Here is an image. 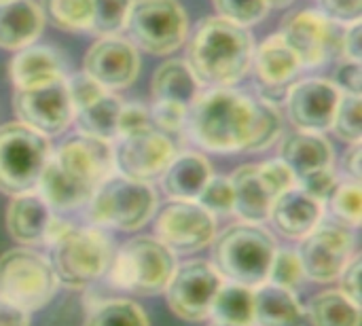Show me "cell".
I'll return each instance as SVG.
<instances>
[{"label": "cell", "mask_w": 362, "mask_h": 326, "mask_svg": "<svg viewBox=\"0 0 362 326\" xmlns=\"http://www.w3.org/2000/svg\"><path fill=\"white\" fill-rule=\"evenodd\" d=\"M252 53L255 38L248 28L212 15L189 32L185 62L202 85L233 87L248 74Z\"/></svg>", "instance_id": "cell-3"}, {"label": "cell", "mask_w": 362, "mask_h": 326, "mask_svg": "<svg viewBox=\"0 0 362 326\" xmlns=\"http://www.w3.org/2000/svg\"><path fill=\"white\" fill-rule=\"evenodd\" d=\"M53 219V208L38 191L11 195L6 206V229L11 238L23 246L45 242L47 227Z\"/></svg>", "instance_id": "cell-21"}, {"label": "cell", "mask_w": 362, "mask_h": 326, "mask_svg": "<svg viewBox=\"0 0 362 326\" xmlns=\"http://www.w3.org/2000/svg\"><path fill=\"white\" fill-rule=\"evenodd\" d=\"M361 142H356V144H350V149H348L346 155H344V172H346L354 182H361Z\"/></svg>", "instance_id": "cell-50"}, {"label": "cell", "mask_w": 362, "mask_h": 326, "mask_svg": "<svg viewBox=\"0 0 362 326\" xmlns=\"http://www.w3.org/2000/svg\"><path fill=\"white\" fill-rule=\"evenodd\" d=\"M303 278H305V274H303V265H301L299 255L293 250H276L272 265H269L267 282L293 291L303 282Z\"/></svg>", "instance_id": "cell-38"}, {"label": "cell", "mask_w": 362, "mask_h": 326, "mask_svg": "<svg viewBox=\"0 0 362 326\" xmlns=\"http://www.w3.org/2000/svg\"><path fill=\"white\" fill-rule=\"evenodd\" d=\"M318 11L335 23L350 25L362 19V0H318Z\"/></svg>", "instance_id": "cell-44"}, {"label": "cell", "mask_w": 362, "mask_h": 326, "mask_svg": "<svg viewBox=\"0 0 362 326\" xmlns=\"http://www.w3.org/2000/svg\"><path fill=\"white\" fill-rule=\"evenodd\" d=\"M280 159L288 165V170L299 180L301 176L310 172L333 168L335 153H333L331 142L322 134L297 129L282 140Z\"/></svg>", "instance_id": "cell-24"}, {"label": "cell", "mask_w": 362, "mask_h": 326, "mask_svg": "<svg viewBox=\"0 0 362 326\" xmlns=\"http://www.w3.org/2000/svg\"><path fill=\"white\" fill-rule=\"evenodd\" d=\"M335 87L341 93H352V95H361L362 91V64L361 62H352V59H344L333 76Z\"/></svg>", "instance_id": "cell-46"}, {"label": "cell", "mask_w": 362, "mask_h": 326, "mask_svg": "<svg viewBox=\"0 0 362 326\" xmlns=\"http://www.w3.org/2000/svg\"><path fill=\"white\" fill-rule=\"evenodd\" d=\"M45 15L34 0H0V47L23 49L42 34Z\"/></svg>", "instance_id": "cell-22"}, {"label": "cell", "mask_w": 362, "mask_h": 326, "mask_svg": "<svg viewBox=\"0 0 362 326\" xmlns=\"http://www.w3.org/2000/svg\"><path fill=\"white\" fill-rule=\"evenodd\" d=\"M269 221L274 227L291 240L305 238L322 221V202L310 197L299 187L280 193L269 210Z\"/></svg>", "instance_id": "cell-20"}, {"label": "cell", "mask_w": 362, "mask_h": 326, "mask_svg": "<svg viewBox=\"0 0 362 326\" xmlns=\"http://www.w3.org/2000/svg\"><path fill=\"white\" fill-rule=\"evenodd\" d=\"M331 199V210L333 214L350 225V227H358L362 219V189L361 182H344V185H337L333 195L329 197Z\"/></svg>", "instance_id": "cell-36"}, {"label": "cell", "mask_w": 362, "mask_h": 326, "mask_svg": "<svg viewBox=\"0 0 362 326\" xmlns=\"http://www.w3.org/2000/svg\"><path fill=\"white\" fill-rule=\"evenodd\" d=\"M91 23L89 32L98 36H115L119 34L125 23L134 0H91Z\"/></svg>", "instance_id": "cell-34"}, {"label": "cell", "mask_w": 362, "mask_h": 326, "mask_svg": "<svg viewBox=\"0 0 362 326\" xmlns=\"http://www.w3.org/2000/svg\"><path fill=\"white\" fill-rule=\"evenodd\" d=\"M259 172L265 180V185L269 187V191L278 197L280 193L293 189L297 185V178L295 174L288 170V165L278 157V159H269V161H263L259 163Z\"/></svg>", "instance_id": "cell-43"}, {"label": "cell", "mask_w": 362, "mask_h": 326, "mask_svg": "<svg viewBox=\"0 0 362 326\" xmlns=\"http://www.w3.org/2000/svg\"><path fill=\"white\" fill-rule=\"evenodd\" d=\"M45 21L62 32H87L91 23V0H40Z\"/></svg>", "instance_id": "cell-32"}, {"label": "cell", "mask_w": 362, "mask_h": 326, "mask_svg": "<svg viewBox=\"0 0 362 326\" xmlns=\"http://www.w3.org/2000/svg\"><path fill=\"white\" fill-rule=\"evenodd\" d=\"M110 174H115L112 142L76 134L51 151L36 191L53 210H72L87 204Z\"/></svg>", "instance_id": "cell-2"}, {"label": "cell", "mask_w": 362, "mask_h": 326, "mask_svg": "<svg viewBox=\"0 0 362 326\" xmlns=\"http://www.w3.org/2000/svg\"><path fill=\"white\" fill-rule=\"evenodd\" d=\"M155 238L174 255H191L212 244L216 221L197 202L172 199L155 219Z\"/></svg>", "instance_id": "cell-13"}, {"label": "cell", "mask_w": 362, "mask_h": 326, "mask_svg": "<svg viewBox=\"0 0 362 326\" xmlns=\"http://www.w3.org/2000/svg\"><path fill=\"white\" fill-rule=\"evenodd\" d=\"M85 326H151L146 314L127 299H110L89 310Z\"/></svg>", "instance_id": "cell-33"}, {"label": "cell", "mask_w": 362, "mask_h": 326, "mask_svg": "<svg viewBox=\"0 0 362 326\" xmlns=\"http://www.w3.org/2000/svg\"><path fill=\"white\" fill-rule=\"evenodd\" d=\"M210 316L225 325L252 326V289L238 282L223 284L212 301Z\"/></svg>", "instance_id": "cell-31"}, {"label": "cell", "mask_w": 362, "mask_h": 326, "mask_svg": "<svg viewBox=\"0 0 362 326\" xmlns=\"http://www.w3.org/2000/svg\"><path fill=\"white\" fill-rule=\"evenodd\" d=\"M148 125H153L151 123V110L144 104H138V102L123 104L121 112H119V123H117V138L140 132Z\"/></svg>", "instance_id": "cell-45"}, {"label": "cell", "mask_w": 362, "mask_h": 326, "mask_svg": "<svg viewBox=\"0 0 362 326\" xmlns=\"http://www.w3.org/2000/svg\"><path fill=\"white\" fill-rule=\"evenodd\" d=\"M305 310L291 289L263 282L252 289V325L303 326Z\"/></svg>", "instance_id": "cell-25"}, {"label": "cell", "mask_w": 362, "mask_h": 326, "mask_svg": "<svg viewBox=\"0 0 362 326\" xmlns=\"http://www.w3.org/2000/svg\"><path fill=\"white\" fill-rule=\"evenodd\" d=\"M341 91L329 78H303L291 85L284 102L291 123L303 132L322 134L331 129Z\"/></svg>", "instance_id": "cell-18"}, {"label": "cell", "mask_w": 362, "mask_h": 326, "mask_svg": "<svg viewBox=\"0 0 362 326\" xmlns=\"http://www.w3.org/2000/svg\"><path fill=\"white\" fill-rule=\"evenodd\" d=\"M121 106H123V100L106 91L91 104L78 108L74 112V121L81 134L112 142L117 140V123H119Z\"/></svg>", "instance_id": "cell-29"}, {"label": "cell", "mask_w": 362, "mask_h": 326, "mask_svg": "<svg viewBox=\"0 0 362 326\" xmlns=\"http://www.w3.org/2000/svg\"><path fill=\"white\" fill-rule=\"evenodd\" d=\"M284 119L274 102L233 87H210L189 106V138L212 153H261L282 134Z\"/></svg>", "instance_id": "cell-1"}, {"label": "cell", "mask_w": 362, "mask_h": 326, "mask_svg": "<svg viewBox=\"0 0 362 326\" xmlns=\"http://www.w3.org/2000/svg\"><path fill=\"white\" fill-rule=\"evenodd\" d=\"M112 153L117 174L151 185L161 178L176 155V146L168 134L148 125L140 132L119 136Z\"/></svg>", "instance_id": "cell-14"}, {"label": "cell", "mask_w": 362, "mask_h": 326, "mask_svg": "<svg viewBox=\"0 0 362 326\" xmlns=\"http://www.w3.org/2000/svg\"><path fill=\"white\" fill-rule=\"evenodd\" d=\"M148 110H151V123H153V127H157L163 134H178L187 125L189 106H185V104L157 100Z\"/></svg>", "instance_id": "cell-40"}, {"label": "cell", "mask_w": 362, "mask_h": 326, "mask_svg": "<svg viewBox=\"0 0 362 326\" xmlns=\"http://www.w3.org/2000/svg\"><path fill=\"white\" fill-rule=\"evenodd\" d=\"M157 210V193L148 182L110 174L89 197L87 219L95 227L136 231L144 227Z\"/></svg>", "instance_id": "cell-6"}, {"label": "cell", "mask_w": 362, "mask_h": 326, "mask_svg": "<svg viewBox=\"0 0 362 326\" xmlns=\"http://www.w3.org/2000/svg\"><path fill=\"white\" fill-rule=\"evenodd\" d=\"M308 318L312 326H361V303L341 291H325L312 299Z\"/></svg>", "instance_id": "cell-30"}, {"label": "cell", "mask_w": 362, "mask_h": 326, "mask_svg": "<svg viewBox=\"0 0 362 326\" xmlns=\"http://www.w3.org/2000/svg\"><path fill=\"white\" fill-rule=\"evenodd\" d=\"M361 257L354 255L350 259V263L344 267V272L339 274V278H337L341 282V293L348 295L356 303H361Z\"/></svg>", "instance_id": "cell-47"}, {"label": "cell", "mask_w": 362, "mask_h": 326, "mask_svg": "<svg viewBox=\"0 0 362 326\" xmlns=\"http://www.w3.org/2000/svg\"><path fill=\"white\" fill-rule=\"evenodd\" d=\"M13 110L17 115V121L28 125L30 129L47 138L59 136L74 121V106L68 95L66 76L34 87L15 89Z\"/></svg>", "instance_id": "cell-12"}, {"label": "cell", "mask_w": 362, "mask_h": 326, "mask_svg": "<svg viewBox=\"0 0 362 326\" xmlns=\"http://www.w3.org/2000/svg\"><path fill=\"white\" fill-rule=\"evenodd\" d=\"M337 185L339 182H337L333 168H322V170H316V172L301 176L295 187H299L303 193H308L310 197H314L318 202H327L333 195Z\"/></svg>", "instance_id": "cell-42"}, {"label": "cell", "mask_w": 362, "mask_h": 326, "mask_svg": "<svg viewBox=\"0 0 362 326\" xmlns=\"http://www.w3.org/2000/svg\"><path fill=\"white\" fill-rule=\"evenodd\" d=\"M132 42L151 55H170L187 42L189 15L178 0H134L127 23Z\"/></svg>", "instance_id": "cell-9"}, {"label": "cell", "mask_w": 362, "mask_h": 326, "mask_svg": "<svg viewBox=\"0 0 362 326\" xmlns=\"http://www.w3.org/2000/svg\"><path fill=\"white\" fill-rule=\"evenodd\" d=\"M210 214H231L233 212V187L229 176H210L206 187L195 199Z\"/></svg>", "instance_id": "cell-39"}, {"label": "cell", "mask_w": 362, "mask_h": 326, "mask_svg": "<svg viewBox=\"0 0 362 326\" xmlns=\"http://www.w3.org/2000/svg\"><path fill=\"white\" fill-rule=\"evenodd\" d=\"M112 259L110 240L98 227H70L49 244V263L57 284L87 289L102 278Z\"/></svg>", "instance_id": "cell-5"}, {"label": "cell", "mask_w": 362, "mask_h": 326, "mask_svg": "<svg viewBox=\"0 0 362 326\" xmlns=\"http://www.w3.org/2000/svg\"><path fill=\"white\" fill-rule=\"evenodd\" d=\"M199 87L202 83L195 78L193 70L185 59H168L153 74L151 95L155 102L165 100L191 106L193 100L199 95Z\"/></svg>", "instance_id": "cell-28"}, {"label": "cell", "mask_w": 362, "mask_h": 326, "mask_svg": "<svg viewBox=\"0 0 362 326\" xmlns=\"http://www.w3.org/2000/svg\"><path fill=\"white\" fill-rule=\"evenodd\" d=\"M0 326H30V312L0 297Z\"/></svg>", "instance_id": "cell-49"}, {"label": "cell", "mask_w": 362, "mask_h": 326, "mask_svg": "<svg viewBox=\"0 0 362 326\" xmlns=\"http://www.w3.org/2000/svg\"><path fill=\"white\" fill-rule=\"evenodd\" d=\"M229 180L233 187V212L244 223H265L276 195L265 185L259 165H242L229 176Z\"/></svg>", "instance_id": "cell-23"}, {"label": "cell", "mask_w": 362, "mask_h": 326, "mask_svg": "<svg viewBox=\"0 0 362 326\" xmlns=\"http://www.w3.org/2000/svg\"><path fill=\"white\" fill-rule=\"evenodd\" d=\"M83 72L108 91L125 89L134 85L140 74V51L132 40L119 38L117 34L102 36L87 49Z\"/></svg>", "instance_id": "cell-17"}, {"label": "cell", "mask_w": 362, "mask_h": 326, "mask_svg": "<svg viewBox=\"0 0 362 326\" xmlns=\"http://www.w3.org/2000/svg\"><path fill=\"white\" fill-rule=\"evenodd\" d=\"M250 68L261 91L259 95L276 104L286 98L291 85L295 83V76L303 66L278 32L255 47Z\"/></svg>", "instance_id": "cell-19"}, {"label": "cell", "mask_w": 362, "mask_h": 326, "mask_svg": "<svg viewBox=\"0 0 362 326\" xmlns=\"http://www.w3.org/2000/svg\"><path fill=\"white\" fill-rule=\"evenodd\" d=\"M210 176H212L210 161L204 155L189 151V153L174 155V159L170 161V165L165 168L159 180L168 197L195 202L202 189L206 187V182L210 180Z\"/></svg>", "instance_id": "cell-27"}, {"label": "cell", "mask_w": 362, "mask_h": 326, "mask_svg": "<svg viewBox=\"0 0 362 326\" xmlns=\"http://www.w3.org/2000/svg\"><path fill=\"white\" fill-rule=\"evenodd\" d=\"M8 76L15 89H23L66 76V68L62 55L55 49L32 42L23 49H17L8 64Z\"/></svg>", "instance_id": "cell-26"}, {"label": "cell", "mask_w": 362, "mask_h": 326, "mask_svg": "<svg viewBox=\"0 0 362 326\" xmlns=\"http://www.w3.org/2000/svg\"><path fill=\"white\" fill-rule=\"evenodd\" d=\"M267 8H286L293 4V0H265Z\"/></svg>", "instance_id": "cell-51"}, {"label": "cell", "mask_w": 362, "mask_h": 326, "mask_svg": "<svg viewBox=\"0 0 362 326\" xmlns=\"http://www.w3.org/2000/svg\"><path fill=\"white\" fill-rule=\"evenodd\" d=\"M212 244V265L223 278L250 289L267 282L269 265L278 246L272 233L261 225H231L214 238Z\"/></svg>", "instance_id": "cell-4"}, {"label": "cell", "mask_w": 362, "mask_h": 326, "mask_svg": "<svg viewBox=\"0 0 362 326\" xmlns=\"http://www.w3.org/2000/svg\"><path fill=\"white\" fill-rule=\"evenodd\" d=\"M176 269V255L157 238H134L108 263V280L136 295H159Z\"/></svg>", "instance_id": "cell-7"}, {"label": "cell", "mask_w": 362, "mask_h": 326, "mask_svg": "<svg viewBox=\"0 0 362 326\" xmlns=\"http://www.w3.org/2000/svg\"><path fill=\"white\" fill-rule=\"evenodd\" d=\"M49 157L51 142L47 136L19 121L0 125V193L36 191Z\"/></svg>", "instance_id": "cell-8"}, {"label": "cell", "mask_w": 362, "mask_h": 326, "mask_svg": "<svg viewBox=\"0 0 362 326\" xmlns=\"http://www.w3.org/2000/svg\"><path fill=\"white\" fill-rule=\"evenodd\" d=\"M341 57L361 62L362 57V23H350L344 30V40H341Z\"/></svg>", "instance_id": "cell-48"}, {"label": "cell", "mask_w": 362, "mask_h": 326, "mask_svg": "<svg viewBox=\"0 0 362 326\" xmlns=\"http://www.w3.org/2000/svg\"><path fill=\"white\" fill-rule=\"evenodd\" d=\"M212 4L218 17L244 28L259 23L269 13L265 0H212Z\"/></svg>", "instance_id": "cell-37"}, {"label": "cell", "mask_w": 362, "mask_h": 326, "mask_svg": "<svg viewBox=\"0 0 362 326\" xmlns=\"http://www.w3.org/2000/svg\"><path fill=\"white\" fill-rule=\"evenodd\" d=\"M223 286V276L206 261H189L174 269L165 299L170 310L189 322H199L210 316L212 301Z\"/></svg>", "instance_id": "cell-15"}, {"label": "cell", "mask_w": 362, "mask_h": 326, "mask_svg": "<svg viewBox=\"0 0 362 326\" xmlns=\"http://www.w3.org/2000/svg\"><path fill=\"white\" fill-rule=\"evenodd\" d=\"M331 129L335 136L348 144L362 142V100L361 95L341 93L339 104L335 108Z\"/></svg>", "instance_id": "cell-35"}, {"label": "cell", "mask_w": 362, "mask_h": 326, "mask_svg": "<svg viewBox=\"0 0 362 326\" xmlns=\"http://www.w3.org/2000/svg\"><path fill=\"white\" fill-rule=\"evenodd\" d=\"M210 326H235V325H225V322H216V320H214Z\"/></svg>", "instance_id": "cell-52"}, {"label": "cell", "mask_w": 362, "mask_h": 326, "mask_svg": "<svg viewBox=\"0 0 362 326\" xmlns=\"http://www.w3.org/2000/svg\"><path fill=\"white\" fill-rule=\"evenodd\" d=\"M346 25L335 23L320 11L301 8L284 17L280 36L295 51L301 66L316 68L341 57V40Z\"/></svg>", "instance_id": "cell-11"}, {"label": "cell", "mask_w": 362, "mask_h": 326, "mask_svg": "<svg viewBox=\"0 0 362 326\" xmlns=\"http://www.w3.org/2000/svg\"><path fill=\"white\" fill-rule=\"evenodd\" d=\"M303 274L312 282H335L354 257V235L346 227L318 225L301 238L297 250Z\"/></svg>", "instance_id": "cell-16"}, {"label": "cell", "mask_w": 362, "mask_h": 326, "mask_svg": "<svg viewBox=\"0 0 362 326\" xmlns=\"http://www.w3.org/2000/svg\"><path fill=\"white\" fill-rule=\"evenodd\" d=\"M66 87H68V95H70V102L74 106V112L78 108L91 104L93 100H98L100 95H104L108 91L95 78H91L85 72H76L72 76H66Z\"/></svg>", "instance_id": "cell-41"}, {"label": "cell", "mask_w": 362, "mask_h": 326, "mask_svg": "<svg viewBox=\"0 0 362 326\" xmlns=\"http://www.w3.org/2000/svg\"><path fill=\"white\" fill-rule=\"evenodd\" d=\"M57 291V278L49 259L30 250L13 248L0 255V297L13 305L36 312L45 308Z\"/></svg>", "instance_id": "cell-10"}]
</instances>
